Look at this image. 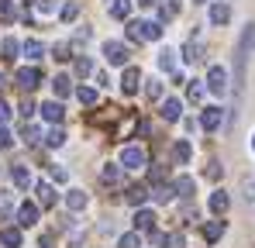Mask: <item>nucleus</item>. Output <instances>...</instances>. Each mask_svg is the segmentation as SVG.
I'll return each mask as SVG.
<instances>
[{"instance_id":"f257e3e1","label":"nucleus","mask_w":255,"mask_h":248,"mask_svg":"<svg viewBox=\"0 0 255 248\" xmlns=\"http://www.w3.org/2000/svg\"><path fill=\"white\" fill-rule=\"evenodd\" d=\"M255 48V24H249L245 31H242V41H238V83H242V76H245V62H249V52Z\"/></svg>"},{"instance_id":"f03ea898","label":"nucleus","mask_w":255,"mask_h":248,"mask_svg":"<svg viewBox=\"0 0 255 248\" xmlns=\"http://www.w3.org/2000/svg\"><path fill=\"white\" fill-rule=\"evenodd\" d=\"M121 165H125V169H145V165H148L145 148H141V145H125V148H121Z\"/></svg>"},{"instance_id":"7ed1b4c3","label":"nucleus","mask_w":255,"mask_h":248,"mask_svg":"<svg viewBox=\"0 0 255 248\" xmlns=\"http://www.w3.org/2000/svg\"><path fill=\"white\" fill-rule=\"evenodd\" d=\"M104 59L111 66H128V45L125 41H104Z\"/></svg>"},{"instance_id":"20e7f679","label":"nucleus","mask_w":255,"mask_h":248,"mask_svg":"<svg viewBox=\"0 0 255 248\" xmlns=\"http://www.w3.org/2000/svg\"><path fill=\"white\" fill-rule=\"evenodd\" d=\"M17 86H21L24 93H31L35 86H42V69H38V66H24V69H17Z\"/></svg>"},{"instance_id":"39448f33","label":"nucleus","mask_w":255,"mask_h":248,"mask_svg":"<svg viewBox=\"0 0 255 248\" xmlns=\"http://www.w3.org/2000/svg\"><path fill=\"white\" fill-rule=\"evenodd\" d=\"M204 83H207L211 93H228V69H224V66H211Z\"/></svg>"},{"instance_id":"423d86ee","label":"nucleus","mask_w":255,"mask_h":248,"mask_svg":"<svg viewBox=\"0 0 255 248\" xmlns=\"http://www.w3.org/2000/svg\"><path fill=\"white\" fill-rule=\"evenodd\" d=\"M38 210H42L38 204L24 200V204L17 207V228H35V224H38Z\"/></svg>"},{"instance_id":"0eeeda50","label":"nucleus","mask_w":255,"mask_h":248,"mask_svg":"<svg viewBox=\"0 0 255 248\" xmlns=\"http://www.w3.org/2000/svg\"><path fill=\"white\" fill-rule=\"evenodd\" d=\"M221 121H224V111L221 107H204V114H200V127L204 131H217Z\"/></svg>"},{"instance_id":"6e6552de","label":"nucleus","mask_w":255,"mask_h":248,"mask_svg":"<svg viewBox=\"0 0 255 248\" xmlns=\"http://www.w3.org/2000/svg\"><path fill=\"white\" fill-rule=\"evenodd\" d=\"M138 86H141V73H138L134 66H125V76H121V90H125L128 97H131V93H138Z\"/></svg>"},{"instance_id":"1a4fd4ad","label":"nucleus","mask_w":255,"mask_h":248,"mask_svg":"<svg viewBox=\"0 0 255 248\" xmlns=\"http://www.w3.org/2000/svg\"><path fill=\"white\" fill-rule=\"evenodd\" d=\"M10 179H14V186H17V190L35 186V179H31V169H28V165H10Z\"/></svg>"},{"instance_id":"9d476101","label":"nucleus","mask_w":255,"mask_h":248,"mask_svg":"<svg viewBox=\"0 0 255 248\" xmlns=\"http://www.w3.org/2000/svg\"><path fill=\"white\" fill-rule=\"evenodd\" d=\"M134 231H155V214L148 210V207H138V214H134Z\"/></svg>"},{"instance_id":"9b49d317","label":"nucleus","mask_w":255,"mask_h":248,"mask_svg":"<svg viewBox=\"0 0 255 248\" xmlns=\"http://www.w3.org/2000/svg\"><path fill=\"white\" fill-rule=\"evenodd\" d=\"M100 179H104V183H107V186H118V183H121V179H125V165L118 162H107L104 165V169H100Z\"/></svg>"},{"instance_id":"f8f14e48","label":"nucleus","mask_w":255,"mask_h":248,"mask_svg":"<svg viewBox=\"0 0 255 248\" xmlns=\"http://www.w3.org/2000/svg\"><path fill=\"white\" fill-rule=\"evenodd\" d=\"M0 245L3 248H21V228H17V224L0 228Z\"/></svg>"},{"instance_id":"ddd939ff","label":"nucleus","mask_w":255,"mask_h":248,"mask_svg":"<svg viewBox=\"0 0 255 248\" xmlns=\"http://www.w3.org/2000/svg\"><path fill=\"white\" fill-rule=\"evenodd\" d=\"M38 111H42V118H45V121H52V124H59L62 118H66V107H62L59 100H48V104H42Z\"/></svg>"},{"instance_id":"4468645a","label":"nucleus","mask_w":255,"mask_h":248,"mask_svg":"<svg viewBox=\"0 0 255 248\" xmlns=\"http://www.w3.org/2000/svg\"><path fill=\"white\" fill-rule=\"evenodd\" d=\"M159 114H162V121H179V118H183V104H179L176 97H169V100H162Z\"/></svg>"},{"instance_id":"2eb2a0df","label":"nucleus","mask_w":255,"mask_h":248,"mask_svg":"<svg viewBox=\"0 0 255 248\" xmlns=\"http://www.w3.org/2000/svg\"><path fill=\"white\" fill-rule=\"evenodd\" d=\"M207 207H211V214H217V217H221V214H224V210L231 207V197H228L224 190H214L211 200H207Z\"/></svg>"},{"instance_id":"dca6fc26","label":"nucleus","mask_w":255,"mask_h":248,"mask_svg":"<svg viewBox=\"0 0 255 248\" xmlns=\"http://www.w3.org/2000/svg\"><path fill=\"white\" fill-rule=\"evenodd\" d=\"M228 21H231V7H228L224 0L211 3V24H217V28H221V24H228Z\"/></svg>"},{"instance_id":"f3484780","label":"nucleus","mask_w":255,"mask_h":248,"mask_svg":"<svg viewBox=\"0 0 255 248\" xmlns=\"http://www.w3.org/2000/svg\"><path fill=\"white\" fill-rule=\"evenodd\" d=\"M221 238H224V221H207L204 224V242L207 245H217Z\"/></svg>"},{"instance_id":"a211bd4d","label":"nucleus","mask_w":255,"mask_h":248,"mask_svg":"<svg viewBox=\"0 0 255 248\" xmlns=\"http://www.w3.org/2000/svg\"><path fill=\"white\" fill-rule=\"evenodd\" d=\"M86 204H90V197H86L83 190H69V193H66V207H69L73 214H80V210H86Z\"/></svg>"},{"instance_id":"6ab92c4d","label":"nucleus","mask_w":255,"mask_h":248,"mask_svg":"<svg viewBox=\"0 0 255 248\" xmlns=\"http://www.w3.org/2000/svg\"><path fill=\"white\" fill-rule=\"evenodd\" d=\"M148 197H152V193H148V186H128V193H125V200L131 207H141Z\"/></svg>"},{"instance_id":"aec40b11","label":"nucleus","mask_w":255,"mask_h":248,"mask_svg":"<svg viewBox=\"0 0 255 248\" xmlns=\"http://www.w3.org/2000/svg\"><path fill=\"white\" fill-rule=\"evenodd\" d=\"M190 155H193V148H190V141H186V138H179V141L172 145V159H176L179 165H186V162H190Z\"/></svg>"},{"instance_id":"412c9836","label":"nucleus","mask_w":255,"mask_h":248,"mask_svg":"<svg viewBox=\"0 0 255 248\" xmlns=\"http://www.w3.org/2000/svg\"><path fill=\"white\" fill-rule=\"evenodd\" d=\"M35 193H38V207H52V204H55V190H52V183H35Z\"/></svg>"},{"instance_id":"4be33fe9","label":"nucleus","mask_w":255,"mask_h":248,"mask_svg":"<svg viewBox=\"0 0 255 248\" xmlns=\"http://www.w3.org/2000/svg\"><path fill=\"white\" fill-rule=\"evenodd\" d=\"M141 38L145 41H159L162 38V24H159V21H141Z\"/></svg>"},{"instance_id":"5701e85b","label":"nucleus","mask_w":255,"mask_h":248,"mask_svg":"<svg viewBox=\"0 0 255 248\" xmlns=\"http://www.w3.org/2000/svg\"><path fill=\"white\" fill-rule=\"evenodd\" d=\"M172 197H176V186H169V183H159V186L152 190V200H155V204H169Z\"/></svg>"},{"instance_id":"b1692460","label":"nucleus","mask_w":255,"mask_h":248,"mask_svg":"<svg viewBox=\"0 0 255 248\" xmlns=\"http://www.w3.org/2000/svg\"><path fill=\"white\" fill-rule=\"evenodd\" d=\"M21 52H24V55H28L31 62H35V59H42V55H45V45H42L38 38H28L24 45H21Z\"/></svg>"},{"instance_id":"393cba45","label":"nucleus","mask_w":255,"mask_h":248,"mask_svg":"<svg viewBox=\"0 0 255 248\" xmlns=\"http://www.w3.org/2000/svg\"><path fill=\"white\" fill-rule=\"evenodd\" d=\"M111 17L128 21V17H131V0H114V3H111Z\"/></svg>"},{"instance_id":"a878e982","label":"nucleus","mask_w":255,"mask_h":248,"mask_svg":"<svg viewBox=\"0 0 255 248\" xmlns=\"http://www.w3.org/2000/svg\"><path fill=\"white\" fill-rule=\"evenodd\" d=\"M45 145H48V148H62V145H66V131H62V127L55 124V127H52V131L45 134Z\"/></svg>"},{"instance_id":"bb28decb","label":"nucleus","mask_w":255,"mask_h":248,"mask_svg":"<svg viewBox=\"0 0 255 248\" xmlns=\"http://www.w3.org/2000/svg\"><path fill=\"white\" fill-rule=\"evenodd\" d=\"M172 186H176V193H179V197H183V200H190V197H193V190H197V186H193V179H190V176H179V179H176V183H172Z\"/></svg>"},{"instance_id":"cd10ccee","label":"nucleus","mask_w":255,"mask_h":248,"mask_svg":"<svg viewBox=\"0 0 255 248\" xmlns=\"http://www.w3.org/2000/svg\"><path fill=\"white\" fill-rule=\"evenodd\" d=\"M52 90H55V97L62 100V97H69V93H73V80H69V76H55Z\"/></svg>"},{"instance_id":"c85d7f7f","label":"nucleus","mask_w":255,"mask_h":248,"mask_svg":"<svg viewBox=\"0 0 255 248\" xmlns=\"http://www.w3.org/2000/svg\"><path fill=\"white\" fill-rule=\"evenodd\" d=\"M159 69L176 73V52H172V48H162V52H159Z\"/></svg>"},{"instance_id":"c756f323","label":"nucleus","mask_w":255,"mask_h":248,"mask_svg":"<svg viewBox=\"0 0 255 248\" xmlns=\"http://www.w3.org/2000/svg\"><path fill=\"white\" fill-rule=\"evenodd\" d=\"M17 52H21V45L14 38H0V55L3 59H17Z\"/></svg>"},{"instance_id":"7c9ffc66","label":"nucleus","mask_w":255,"mask_h":248,"mask_svg":"<svg viewBox=\"0 0 255 248\" xmlns=\"http://www.w3.org/2000/svg\"><path fill=\"white\" fill-rule=\"evenodd\" d=\"M118 248H141V235H138V231H125V235L118 238Z\"/></svg>"},{"instance_id":"2f4dec72","label":"nucleus","mask_w":255,"mask_h":248,"mask_svg":"<svg viewBox=\"0 0 255 248\" xmlns=\"http://www.w3.org/2000/svg\"><path fill=\"white\" fill-rule=\"evenodd\" d=\"M76 14H80V3H76V0H66V3H62V10H59V17H62L66 24H69V21H76Z\"/></svg>"},{"instance_id":"473e14b6","label":"nucleus","mask_w":255,"mask_h":248,"mask_svg":"<svg viewBox=\"0 0 255 248\" xmlns=\"http://www.w3.org/2000/svg\"><path fill=\"white\" fill-rule=\"evenodd\" d=\"M183 59H186V62H200V41H186Z\"/></svg>"},{"instance_id":"72a5a7b5","label":"nucleus","mask_w":255,"mask_h":248,"mask_svg":"<svg viewBox=\"0 0 255 248\" xmlns=\"http://www.w3.org/2000/svg\"><path fill=\"white\" fill-rule=\"evenodd\" d=\"M204 90H207V86H204V83H190V86H186V97H190V100H193V104H200V100H204Z\"/></svg>"},{"instance_id":"f704fd0d","label":"nucleus","mask_w":255,"mask_h":248,"mask_svg":"<svg viewBox=\"0 0 255 248\" xmlns=\"http://www.w3.org/2000/svg\"><path fill=\"white\" fill-rule=\"evenodd\" d=\"M21 138H24L28 145H38V138H42V131H38L35 124H28V121H24V131H21Z\"/></svg>"},{"instance_id":"c9c22d12","label":"nucleus","mask_w":255,"mask_h":248,"mask_svg":"<svg viewBox=\"0 0 255 248\" xmlns=\"http://www.w3.org/2000/svg\"><path fill=\"white\" fill-rule=\"evenodd\" d=\"M76 97H80V104H86V107H90V104H97V90H93V86H80V90H76Z\"/></svg>"},{"instance_id":"e433bc0d","label":"nucleus","mask_w":255,"mask_h":248,"mask_svg":"<svg viewBox=\"0 0 255 248\" xmlns=\"http://www.w3.org/2000/svg\"><path fill=\"white\" fill-rule=\"evenodd\" d=\"M145 97H148V100H162V83L148 80L145 83Z\"/></svg>"},{"instance_id":"4c0bfd02","label":"nucleus","mask_w":255,"mask_h":248,"mask_svg":"<svg viewBox=\"0 0 255 248\" xmlns=\"http://www.w3.org/2000/svg\"><path fill=\"white\" fill-rule=\"evenodd\" d=\"M90 73H93V62H90V59H86V55H80V59H76V76H90Z\"/></svg>"},{"instance_id":"58836bf2","label":"nucleus","mask_w":255,"mask_h":248,"mask_svg":"<svg viewBox=\"0 0 255 248\" xmlns=\"http://www.w3.org/2000/svg\"><path fill=\"white\" fill-rule=\"evenodd\" d=\"M204 176H207V179H221V176H224L221 162H217V159H211V162H207V169H204Z\"/></svg>"},{"instance_id":"ea45409f","label":"nucleus","mask_w":255,"mask_h":248,"mask_svg":"<svg viewBox=\"0 0 255 248\" xmlns=\"http://www.w3.org/2000/svg\"><path fill=\"white\" fill-rule=\"evenodd\" d=\"M128 38L131 41H145L141 38V21H128Z\"/></svg>"},{"instance_id":"a19ab883","label":"nucleus","mask_w":255,"mask_h":248,"mask_svg":"<svg viewBox=\"0 0 255 248\" xmlns=\"http://www.w3.org/2000/svg\"><path fill=\"white\" fill-rule=\"evenodd\" d=\"M10 145H14V134L7 124H0V148H10Z\"/></svg>"},{"instance_id":"79ce46f5","label":"nucleus","mask_w":255,"mask_h":248,"mask_svg":"<svg viewBox=\"0 0 255 248\" xmlns=\"http://www.w3.org/2000/svg\"><path fill=\"white\" fill-rule=\"evenodd\" d=\"M162 245H166V248H186V238H183V235H166Z\"/></svg>"},{"instance_id":"37998d69","label":"nucleus","mask_w":255,"mask_h":248,"mask_svg":"<svg viewBox=\"0 0 255 248\" xmlns=\"http://www.w3.org/2000/svg\"><path fill=\"white\" fill-rule=\"evenodd\" d=\"M242 190H245V200L255 204V179H245V183H242Z\"/></svg>"},{"instance_id":"c03bdc74","label":"nucleus","mask_w":255,"mask_h":248,"mask_svg":"<svg viewBox=\"0 0 255 248\" xmlns=\"http://www.w3.org/2000/svg\"><path fill=\"white\" fill-rule=\"evenodd\" d=\"M52 55H55L59 62H66V59H69V45H55V48H52Z\"/></svg>"},{"instance_id":"a18cd8bd","label":"nucleus","mask_w":255,"mask_h":248,"mask_svg":"<svg viewBox=\"0 0 255 248\" xmlns=\"http://www.w3.org/2000/svg\"><path fill=\"white\" fill-rule=\"evenodd\" d=\"M31 114H38V107H35V104H31V100H24V104H21V118H24V121H28V118H31Z\"/></svg>"},{"instance_id":"49530a36","label":"nucleus","mask_w":255,"mask_h":248,"mask_svg":"<svg viewBox=\"0 0 255 248\" xmlns=\"http://www.w3.org/2000/svg\"><path fill=\"white\" fill-rule=\"evenodd\" d=\"M52 179H55V183H66V179H69V172H66L62 165H52Z\"/></svg>"},{"instance_id":"de8ad7c7","label":"nucleus","mask_w":255,"mask_h":248,"mask_svg":"<svg viewBox=\"0 0 255 248\" xmlns=\"http://www.w3.org/2000/svg\"><path fill=\"white\" fill-rule=\"evenodd\" d=\"M7 121H10V107L0 100V124H7Z\"/></svg>"},{"instance_id":"09e8293b","label":"nucleus","mask_w":255,"mask_h":248,"mask_svg":"<svg viewBox=\"0 0 255 248\" xmlns=\"http://www.w3.org/2000/svg\"><path fill=\"white\" fill-rule=\"evenodd\" d=\"M38 10H42V14H52V10H55V3H52V0H38Z\"/></svg>"},{"instance_id":"8fccbe9b","label":"nucleus","mask_w":255,"mask_h":248,"mask_svg":"<svg viewBox=\"0 0 255 248\" xmlns=\"http://www.w3.org/2000/svg\"><path fill=\"white\" fill-rule=\"evenodd\" d=\"M42 248H52V235H42V242H38Z\"/></svg>"},{"instance_id":"3c124183","label":"nucleus","mask_w":255,"mask_h":248,"mask_svg":"<svg viewBox=\"0 0 255 248\" xmlns=\"http://www.w3.org/2000/svg\"><path fill=\"white\" fill-rule=\"evenodd\" d=\"M138 3H141V7H155L159 0H138Z\"/></svg>"},{"instance_id":"603ef678","label":"nucleus","mask_w":255,"mask_h":248,"mask_svg":"<svg viewBox=\"0 0 255 248\" xmlns=\"http://www.w3.org/2000/svg\"><path fill=\"white\" fill-rule=\"evenodd\" d=\"M193 3H207V0H193Z\"/></svg>"},{"instance_id":"864d4df0","label":"nucleus","mask_w":255,"mask_h":248,"mask_svg":"<svg viewBox=\"0 0 255 248\" xmlns=\"http://www.w3.org/2000/svg\"><path fill=\"white\" fill-rule=\"evenodd\" d=\"M252 148H255V134H252Z\"/></svg>"},{"instance_id":"5fc2aeb1","label":"nucleus","mask_w":255,"mask_h":248,"mask_svg":"<svg viewBox=\"0 0 255 248\" xmlns=\"http://www.w3.org/2000/svg\"><path fill=\"white\" fill-rule=\"evenodd\" d=\"M0 86H3V76H0Z\"/></svg>"}]
</instances>
